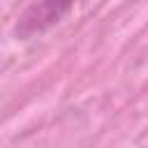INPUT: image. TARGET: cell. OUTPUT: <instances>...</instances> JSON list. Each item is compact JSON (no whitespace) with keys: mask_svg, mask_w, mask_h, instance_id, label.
I'll return each mask as SVG.
<instances>
[{"mask_svg":"<svg viewBox=\"0 0 148 148\" xmlns=\"http://www.w3.org/2000/svg\"><path fill=\"white\" fill-rule=\"evenodd\" d=\"M76 0H37L32 2L23 16L18 18L16 23V35L18 37H32V35H39L44 30H49L53 23H58L74 5Z\"/></svg>","mask_w":148,"mask_h":148,"instance_id":"1","label":"cell"}]
</instances>
